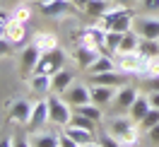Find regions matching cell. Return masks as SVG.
I'll list each match as a JSON object with an SVG mask.
<instances>
[{
	"mask_svg": "<svg viewBox=\"0 0 159 147\" xmlns=\"http://www.w3.org/2000/svg\"><path fill=\"white\" fill-rule=\"evenodd\" d=\"M116 87H104V85H89V94H92V104L97 106H106V104H113V97H116Z\"/></svg>",
	"mask_w": 159,
	"mask_h": 147,
	"instance_id": "obj_13",
	"label": "cell"
},
{
	"mask_svg": "<svg viewBox=\"0 0 159 147\" xmlns=\"http://www.w3.org/2000/svg\"><path fill=\"white\" fill-rule=\"evenodd\" d=\"M138 89L130 87V85H125V87H120L118 92H116V97H113V106L120 108V111H128L130 106H133V101L138 99Z\"/></svg>",
	"mask_w": 159,
	"mask_h": 147,
	"instance_id": "obj_15",
	"label": "cell"
},
{
	"mask_svg": "<svg viewBox=\"0 0 159 147\" xmlns=\"http://www.w3.org/2000/svg\"><path fill=\"white\" fill-rule=\"evenodd\" d=\"M123 34H125V31H123ZM123 34H120V31H106V48H104V53L116 56V53H118V46H120Z\"/></svg>",
	"mask_w": 159,
	"mask_h": 147,
	"instance_id": "obj_28",
	"label": "cell"
},
{
	"mask_svg": "<svg viewBox=\"0 0 159 147\" xmlns=\"http://www.w3.org/2000/svg\"><path fill=\"white\" fill-rule=\"evenodd\" d=\"M109 133L116 137L123 147L140 145V135H142L140 126L133 121V118H113V121L109 123Z\"/></svg>",
	"mask_w": 159,
	"mask_h": 147,
	"instance_id": "obj_2",
	"label": "cell"
},
{
	"mask_svg": "<svg viewBox=\"0 0 159 147\" xmlns=\"http://www.w3.org/2000/svg\"><path fill=\"white\" fill-rule=\"evenodd\" d=\"M111 70H116V58L109 56V53H99V56L89 63L87 75H101V72H111Z\"/></svg>",
	"mask_w": 159,
	"mask_h": 147,
	"instance_id": "obj_14",
	"label": "cell"
},
{
	"mask_svg": "<svg viewBox=\"0 0 159 147\" xmlns=\"http://www.w3.org/2000/svg\"><path fill=\"white\" fill-rule=\"evenodd\" d=\"M10 22H12V15H10V12H5V10H0V39L5 36V31H7V27H10Z\"/></svg>",
	"mask_w": 159,
	"mask_h": 147,
	"instance_id": "obj_34",
	"label": "cell"
},
{
	"mask_svg": "<svg viewBox=\"0 0 159 147\" xmlns=\"http://www.w3.org/2000/svg\"><path fill=\"white\" fill-rule=\"evenodd\" d=\"M120 147H123V145H120Z\"/></svg>",
	"mask_w": 159,
	"mask_h": 147,
	"instance_id": "obj_47",
	"label": "cell"
},
{
	"mask_svg": "<svg viewBox=\"0 0 159 147\" xmlns=\"http://www.w3.org/2000/svg\"><path fill=\"white\" fill-rule=\"evenodd\" d=\"M133 22H135V15H133V7H120V5H113L106 15L97 17L94 24H99L104 31H130L133 29Z\"/></svg>",
	"mask_w": 159,
	"mask_h": 147,
	"instance_id": "obj_1",
	"label": "cell"
},
{
	"mask_svg": "<svg viewBox=\"0 0 159 147\" xmlns=\"http://www.w3.org/2000/svg\"><path fill=\"white\" fill-rule=\"evenodd\" d=\"M5 39L10 41L12 46H15V44H24V41H27V24H24V22H17L12 17L10 27L5 31Z\"/></svg>",
	"mask_w": 159,
	"mask_h": 147,
	"instance_id": "obj_18",
	"label": "cell"
},
{
	"mask_svg": "<svg viewBox=\"0 0 159 147\" xmlns=\"http://www.w3.org/2000/svg\"><path fill=\"white\" fill-rule=\"evenodd\" d=\"M72 7H75L72 0H48V2L41 5V15H46V17H58V15L70 12Z\"/></svg>",
	"mask_w": 159,
	"mask_h": 147,
	"instance_id": "obj_16",
	"label": "cell"
},
{
	"mask_svg": "<svg viewBox=\"0 0 159 147\" xmlns=\"http://www.w3.org/2000/svg\"><path fill=\"white\" fill-rule=\"evenodd\" d=\"M60 97L68 101L70 106H82V104H89L92 101V94H89V85H80V82H72L68 89H65V94H60Z\"/></svg>",
	"mask_w": 159,
	"mask_h": 147,
	"instance_id": "obj_8",
	"label": "cell"
},
{
	"mask_svg": "<svg viewBox=\"0 0 159 147\" xmlns=\"http://www.w3.org/2000/svg\"><path fill=\"white\" fill-rule=\"evenodd\" d=\"M147 77H159V58H152L147 65Z\"/></svg>",
	"mask_w": 159,
	"mask_h": 147,
	"instance_id": "obj_36",
	"label": "cell"
},
{
	"mask_svg": "<svg viewBox=\"0 0 159 147\" xmlns=\"http://www.w3.org/2000/svg\"><path fill=\"white\" fill-rule=\"evenodd\" d=\"M29 87L31 92H36V94H51V75H41V72H34L29 77Z\"/></svg>",
	"mask_w": 159,
	"mask_h": 147,
	"instance_id": "obj_20",
	"label": "cell"
},
{
	"mask_svg": "<svg viewBox=\"0 0 159 147\" xmlns=\"http://www.w3.org/2000/svg\"><path fill=\"white\" fill-rule=\"evenodd\" d=\"M39 58H41V51L36 48V44H27L22 48V58H20L22 75H31L34 68H36V63H39Z\"/></svg>",
	"mask_w": 159,
	"mask_h": 147,
	"instance_id": "obj_11",
	"label": "cell"
},
{
	"mask_svg": "<svg viewBox=\"0 0 159 147\" xmlns=\"http://www.w3.org/2000/svg\"><path fill=\"white\" fill-rule=\"evenodd\" d=\"M133 29L140 34V39H157L159 41V17H154V15L135 17Z\"/></svg>",
	"mask_w": 159,
	"mask_h": 147,
	"instance_id": "obj_7",
	"label": "cell"
},
{
	"mask_svg": "<svg viewBox=\"0 0 159 147\" xmlns=\"http://www.w3.org/2000/svg\"><path fill=\"white\" fill-rule=\"evenodd\" d=\"M36 2H39V5H43V2H48V0H36Z\"/></svg>",
	"mask_w": 159,
	"mask_h": 147,
	"instance_id": "obj_46",
	"label": "cell"
},
{
	"mask_svg": "<svg viewBox=\"0 0 159 147\" xmlns=\"http://www.w3.org/2000/svg\"><path fill=\"white\" fill-rule=\"evenodd\" d=\"M0 147H12V140H10V137H5V140H0Z\"/></svg>",
	"mask_w": 159,
	"mask_h": 147,
	"instance_id": "obj_44",
	"label": "cell"
},
{
	"mask_svg": "<svg viewBox=\"0 0 159 147\" xmlns=\"http://www.w3.org/2000/svg\"><path fill=\"white\" fill-rule=\"evenodd\" d=\"M60 147H80V145H77V142H75L70 135H65V133H63V135H60Z\"/></svg>",
	"mask_w": 159,
	"mask_h": 147,
	"instance_id": "obj_38",
	"label": "cell"
},
{
	"mask_svg": "<svg viewBox=\"0 0 159 147\" xmlns=\"http://www.w3.org/2000/svg\"><path fill=\"white\" fill-rule=\"evenodd\" d=\"M72 118V106H70L60 94H48V123L51 126L65 128Z\"/></svg>",
	"mask_w": 159,
	"mask_h": 147,
	"instance_id": "obj_3",
	"label": "cell"
},
{
	"mask_svg": "<svg viewBox=\"0 0 159 147\" xmlns=\"http://www.w3.org/2000/svg\"><path fill=\"white\" fill-rule=\"evenodd\" d=\"M138 53L142 56V58H147V60L159 58V41L157 39H140Z\"/></svg>",
	"mask_w": 159,
	"mask_h": 147,
	"instance_id": "obj_23",
	"label": "cell"
},
{
	"mask_svg": "<svg viewBox=\"0 0 159 147\" xmlns=\"http://www.w3.org/2000/svg\"><path fill=\"white\" fill-rule=\"evenodd\" d=\"M80 46L104 53V48H106V31L101 29L99 24H92V27H87V29L80 34Z\"/></svg>",
	"mask_w": 159,
	"mask_h": 147,
	"instance_id": "obj_5",
	"label": "cell"
},
{
	"mask_svg": "<svg viewBox=\"0 0 159 147\" xmlns=\"http://www.w3.org/2000/svg\"><path fill=\"white\" fill-rule=\"evenodd\" d=\"M140 5L147 15H154V17L159 15V0H140Z\"/></svg>",
	"mask_w": 159,
	"mask_h": 147,
	"instance_id": "obj_33",
	"label": "cell"
},
{
	"mask_svg": "<svg viewBox=\"0 0 159 147\" xmlns=\"http://www.w3.org/2000/svg\"><path fill=\"white\" fill-rule=\"evenodd\" d=\"M65 60H68V56H65V51L60 48H53V51H46V53H41L39 63H36V68H34V72H41V75H56L58 70L65 68ZM31 72V75H34Z\"/></svg>",
	"mask_w": 159,
	"mask_h": 147,
	"instance_id": "obj_4",
	"label": "cell"
},
{
	"mask_svg": "<svg viewBox=\"0 0 159 147\" xmlns=\"http://www.w3.org/2000/svg\"><path fill=\"white\" fill-rule=\"evenodd\" d=\"M75 82V72L68 68L58 70L56 75H51V94H65V89Z\"/></svg>",
	"mask_w": 159,
	"mask_h": 147,
	"instance_id": "obj_12",
	"label": "cell"
},
{
	"mask_svg": "<svg viewBox=\"0 0 159 147\" xmlns=\"http://www.w3.org/2000/svg\"><path fill=\"white\" fill-rule=\"evenodd\" d=\"M31 44H36V48H39L41 53H46V51L58 48V36H56L53 31H36Z\"/></svg>",
	"mask_w": 159,
	"mask_h": 147,
	"instance_id": "obj_19",
	"label": "cell"
},
{
	"mask_svg": "<svg viewBox=\"0 0 159 147\" xmlns=\"http://www.w3.org/2000/svg\"><path fill=\"white\" fill-rule=\"evenodd\" d=\"M111 7H113V0H89L87 7H84V12L97 20V17H101V15H106Z\"/></svg>",
	"mask_w": 159,
	"mask_h": 147,
	"instance_id": "obj_22",
	"label": "cell"
},
{
	"mask_svg": "<svg viewBox=\"0 0 159 147\" xmlns=\"http://www.w3.org/2000/svg\"><path fill=\"white\" fill-rule=\"evenodd\" d=\"M145 135H147V142H149V145L159 147V123H157L154 128H149V130L145 133Z\"/></svg>",
	"mask_w": 159,
	"mask_h": 147,
	"instance_id": "obj_35",
	"label": "cell"
},
{
	"mask_svg": "<svg viewBox=\"0 0 159 147\" xmlns=\"http://www.w3.org/2000/svg\"><path fill=\"white\" fill-rule=\"evenodd\" d=\"M157 123H159V108H149V111H147V116L142 118L138 126H140V130H142V133H147L149 128H154Z\"/></svg>",
	"mask_w": 159,
	"mask_h": 147,
	"instance_id": "obj_29",
	"label": "cell"
},
{
	"mask_svg": "<svg viewBox=\"0 0 159 147\" xmlns=\"http://www.w3.org/2000/svg\"><path fill=\"white\" fill-rule=\"evenodd\" d=\"M10 41L5 39V36H2V39H0V58H2V56H7V53H10Z\"/></svg>",
	"mask_w": 159,
	"mask_h": 147,
	"instance_id": "obj_39",
	"label": "cell"
},
{
	"mask_svg": "<svg viewBox=\"0 0 159 147\" xmlns=\"http://www.w3.org/2000/svg\"><path fill=\"white\" fill-rule=\"evenodd\" d=\"M138 44H140V34L135 29H130L123 34V39H120V46H118V53H133V51H138Z\"/></svg>",
	"mask_w": 159,
	"mask_h": 147,
	"instance_id": "obj_24",
	"label": "cell"
},
{
	"mask_svg": "<svg viewBox=\"0 0 159 147\" xmlns=\"http://www.w3.org/2000/svg\"><path fill=\"white\" fill-rule=\"evenodd\" d=\"M147 99H149V106L152 108H159V92H149Z\"/></svg>",
	"mask_w": 159,
	"mask_h": 147,
	"instance_id": "obj_40",
	"label": "cell"
},
{
	"mask_svg": "<svg viewBox=\"0 0 159 147\" xmlns=\"http://www.w3.org/2000/svg\"><path fill=\"white\" fill-rule=\"evenodd\" d=\"M72 2H75V7H87L89 0H72Z\"/></svg>",
	"mask_w": 159,
	"mask_h": 147,
	"instance_id": "obj_43",
	"label": "cell"
},
{
	"mask_svg": "<svg viewBox=\"0 0 159 147\" xmlns=\"http://www.w3.org/2000/svg\"><path fill=\"white\" fill-rule=\"evenodd\" d=\"M12 17H15L17 22H24V24H27V22L34 17V10H31L27 2H20V5L15 7V12H12Z\"/></svg>",
	"mask_w": 159,
	"mask_h": 147,
	"instance_id": "obj_30",
	"label": "cell"
},
{
	"mask_svg": "<svg viewBox=\"0 0 159 147\" xmlns=\"http://www.w3.org/2000/svg\"><path fill=\"white\" fill-rule=\"evenodd\" d=\"M48 123V99H39L36 104H34V108H31V118L29 123H27V133H39L41 128Z\"/></svg>",
	"mask_w": 159,
	"mask_h": 147,
	"instance_id": "obj_6",
	"label": "cell"
},
{
	"mask_svg": "<svg viewBox=\"0 0 159 147\" xmlns=\"http://www.w3.org/2000/svg\"><path fill=\"white\" fill-rule=\"evenodd\" d=\"M70 123H72V126L84 128V130H92V133H97V123H94V121H89V118H84L82 113H75V111H72V118H70Z\"/></svg>",
	"mask_w": 159,
	"mask_h": 147,
	"instance_id": "obj_31",
	"label": "cell"
},
{
	"mask_svg": "<svg viewBox=\"0 0 159 147\" xmlns=\"http://www.w3.org/2000/svg\"><path fill=\"white\" fill-rule=\"evenodd\" d=\"M31 145L34 147H60V135H53V133H34Z\"/></svg>",
	"mask_w": 159,
	"mask_h": 147,
	"instance_id": "obj_26",
	"label": "cell"
},
{
	"mask_svg": "<svg viewBox=\"0 0 159 147\" xmlns=\"http://www.w3.org/2000/svg\"><path fill=\"white\" fill-rule=\"evenodd\" d=\"M149 99L147 97H138L135 99V101H133V106L128 108V116L133 118V121H135V123H140V121H142V118L147 116V111H149Z\"/></svg>",
	"mask_w": 159,
	"mask_h": 147,
	"instance_id": "obj_21",
	"label": "cell"
},
{
	"mask_svg": "<svg viewBox=\"0 0 159 147\" xmlns=\"http://www.w3.org/2000/svg\"><path fill=\"white\" fill-rule=\"evenodd\" d=\"M75 113H82L84 118H89V121H94V123H99L101 118H104V113H101V106H97V104H82V106H75L72 108Z\"/></svg>",
	"mask_w": 159,
	"mask_h": 147,
	"instance_id": "obj_25",
	"label": "cell"
},
{
	"mask_svg": "<svg viewBox=\"0 0 159 147\" xmlns=\"http://www.w3.org/2000/svg\"><path fill=\"white\" fill-rule=\"evenodd\" d=\"M89 85H104V87H125L128 85V75L120 70H111V72H101V75H89Z\"/></svg>",
	"mask_w": 159,
	"mask_h": 147,
	"instance_id": "obj_9",
	"label": "cell"
},
{
	"mask_svg": "<svg viewBox=\"0 0 159 147\" xmlns=\"http://www.w3.org/2000/svg\"><path fill=\"white\" fill-rule=\"evenodd\" d=\"M147 89L149 92H159V77H147Z\"/></svg>",
	"mask_w": 159,
	"mask_h": 147,
	"instance_id": "obj_41",
	"label": "cell"
},
{
	"mask_svg": "<svg viewBox=\"0 0 159 147\" xmlns=\"http://www.w3.org/2000/svg\"><path fill=\"white\" fill-rule=\"evenodd\" d=\"M80 147H99V142L94 140V142H87V145H80Z\"/></svg>",
	"mask_w": 159,
	"mask_h": 147,
	"instance_id": "obj_45",
	"label": "cell"
},
{
	"mask_svg": "<svg viewBox=\"0 0 159 147\" xmlns=\"http://www.w3.org/2000/svg\"><path fill=\"white\" fill-rule=\"evenodd\" d=\"M138 0H113V5H120V7H133Z\"/></svg>",
	"mask_w": 159,
	"mask_h": 147,
	"instance_id": "obj_42",
	"label": "cell"
},
{
	"mask_svg": "<svg viewBox=\"0 0 159 147\" xmlns=\"http://www.w3.org/2000/svg\"><path fill=\"white\" fill-rule=\"evenodd\" d=\"M12 147H34V145H31V140H27L24 135H17V137H12Z\"/></svg>",
	"mask_w": 159,
	"mask_h": 147,
	"instance_id": "obj_37",
	"label": "cell"
},
{
	"mask_svg": "<svg viewBox=\"0 0 159 147\" xmlns=\"http://www.w3.org/2000/svg\"><path fill=\"white\" fill-rule=\"evenodd\" d=\"M97 142H99V147H120V142L111 135L109 130H106V133H101V135L97 137Z\"/></svg>",
	"mask_w": 159,
	"mask_h": 147,
	"instance_id": "obj_32",
	"label": "cell"
},
{
	"mask_svg": "<svg viewBox=\"0 0 159 147\" xmlns=\"http://www.w3.org/2000/svg\"><path fill=\"white\" fill-rule=\"evenodd\" d=\"M63 133H65V135H70L75 142H77V145H87V142H94V140H97V133L84 130V128H80V126H72V123H68Z\"/></svg>",
	"mask_w": 159,
	"mask_h": 147,
	"instance_id": "obj_17",
	"label": "cell"
},
{
	"mask_svg": "<svg viewBox=\"0 0 159 147\" xmlns=\"http://www.w3.org/2000/svg\"><path fill=\"white\" fill-rule=\"evenodd\" d=\"M31 108H34V104H29L27 99H17L10 108V123H15V126H27L29 118H31Z\"/></svg>",
	"mask_w": 159,
	"mask_h": 147,
	"instance_id": "obj_10",
	"label": "cell"
},
{
	"mask_svg": "<svg viewBox=\"0 0 159 147\" xmlns=\"http://www.w3.org/2000/svg\"><path fill=\"white\" fill-rule=\"evenodd\" d=\"M97 56H99V51L84 48V46H77V48H75V60H77V63H80V65H82L84 70L89 68V63L97 58Z\"/></svg>",
	"mask_w": 159,
	"mask_h": 147,
	"instance_id": "obj_27",
	"label": "cell"
}]
</instances>
